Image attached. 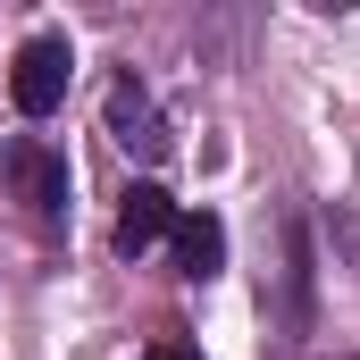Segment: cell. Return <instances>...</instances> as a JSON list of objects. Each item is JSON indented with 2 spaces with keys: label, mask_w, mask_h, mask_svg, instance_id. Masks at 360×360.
<instances>
[{
  "label": "cell",
  "mask_w": 360,
  "mask_h": 360,
  "mask_svg": "<svg viewBox=\"0 0 360 360\" xmlns=\"http://www.w3.org/2000/svg\"><path fill=\"white\" fill-rule=\"evenodd\" d=\"M0 184H8L42 226H59V218H68V193H76L68 151H59V143H42V134H8V143H0Z\"/></svg>",
  "instance_id": "cell-1"
},
{
  "label": "cell",
  "mask_w": 360,
  "mask_h": 360,
  "mask_svg": "<svg viewBox=\"0 0 360 360\" xmlns=\"http://www.w3.org/2000/svg\"><path fill=\"white\" fill-rule=\"evenodd\" d=\"M68 76H76L68 34H34V42L17 51V68H8V101H17L25 117H51V109L68 101Z\"/></svg>",
  "instance_id": "cell-2"
},
{
  "label": "cell",
  "mask_w": 360,
  "mask_h": 360,
  "mask_svg": "<svg viewBox=\"0 0 360 360\" xmlns=\"http://www.w3.org/2000/svg\"><path fill=\"white\" fill-rule=\"evenodd\" d=\"M109 134H117L126 151H143V160H151V151H168V126H160V109H151V92H143L134 68L109 84Z\"/></svg>",
  "instance_id": "cell-3"
},
{
  "label": "cell",
  "mask_w": 360,
  "mask_h": 360,
  "mask_svg": "<svg viewBox=\"0 0 360 360\" xmlns=\"http://www.w3.org/2000/svg\"><path fill=\"white\" fill-rule=\"evenodd\" d=\"M160 235H176V201H168L160 184L143 176L134 193H126V210H117V252H126V260H143Z\"/></svg>",
  "instance_id": "cell-4"
},
{
  "label": "cell",
  "mask_w": 360,
  "mask_h": 360,
  "mask_svg": "<svg viewBox=\"0 0 360 360\" xmlns=\"http://www.w3.org/2000/svg\"><path fill=\"white\" fill-rule=\"evenodd\" d=\"M310 218H302V210H293V218H285V335H310V319H319V310H310Z\"/></svg>",
  "instance_id": "cell-5"
},
{
  "label": "cell",
  "mask_w": 360,
  "mask_h": 360,
  "mask_svg": "<svg viewBox=\"0 0 360 360\" xmlns=\"http://www.w3.org/2000/svg\"><path fill=\"white\" fill-rule=\"evenodd\" d=\"M176 269L193 276V285H210V276L226 269V226H218L210 210H193V218H176Z\"/></svg>",
  "instance_id": "cell-6"
},
{
  "label": "cell",
  "mask_w": 360,
  "mask_h": 360,
  "mask_svg": "<svg viewBox=\"0 0 360 360\" xmlns=\"http://www.w3.org/2000/svg\"><path fill=\"white\" fill-rule=\"evenodd\" d=\"M143 360H201V352H193L184 335H168V344H151V352H143Z\"/></svg>",
  "instance_id": "cell-7"
}]
</instances>
